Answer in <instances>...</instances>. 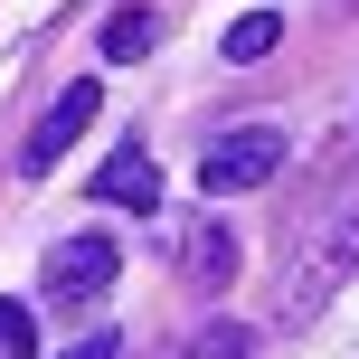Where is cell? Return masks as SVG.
Here are the masks:
<instances>
[{
  "label": "cell",
  "mask_w": 359,
  "mask_h": 359,
  "mask_svg": "<svg viewBox=\"0 0 359 359\" xmlns=\"http://www.w3.org/2000/svg\"><path fill=\"white\" fill-rule=\"evenodd\" d=\"M350 265H359V180H341V198L322 208V227L303 236V265L284 274V331H303V322H322L331 312V293L350 284Z\"/></svg>",
  "instance_id": "obj_1"
},
{
  "label": "cell",
  "mask_w": 359,
  "mask_h": 359,
  "mask_svg": "<svg viewBox=\"0 0 359 359\" xmlns=\"http://www.w3.org/2000/svg\"><path fill=\"white\" fill-rule=\"evenodd\" d=\"M142 48H151V10H114V19H104V57H114V67H133Z\"/></svg>",
  "instance_id": "obj_8"
},
{
  "label": "cell",
  "mask_w": 359,
  "mask_h": 359,
  "mask_svg": "<svg viewBox=\"0 0 359 359\" xmlns=\"http://www.w3.org/2000/svg\"><path fill=\"white\" fill-rule=\"evenodd\" d=\"M180 265H189V284H236V236L227 227H189V246H180Z\"/></svg>",
  "instance_id": "obj_6"
},
{
  "label": "cell",
  "mask_w": 359,
  "mask_h": 359,
  "mask_svg": "<svg viewBox=\"0 0 359 359\" xmlns=\"http://www.w3.org/2000/svg\"><path fill=\"white\" fill-rule=\"evenodd\" d=\"M198 359H255L246 322H208V331H198Z\"/></svg>",
  "instance_id": "obj_10"
},
{
  "label": "cell",
  "mask_w": 359,
  "mask_h": 359,
  "mask_svg": "<svg viewBox=\"0 0 359 359\" xmlns=\"http://www.w3.org/2000/svg\"><path fill=\"white\" fill-rule=\"evenodd\" d=\"M114 274H123V246L114 236H67L38 265V284H48V303H95V293H114Z\"/></svg>",
  "instance_id": "obj_3"
},
{
  "label": "cell",
  "mask_w": 359,
  "mask_h": 359,
  "mask_svg": "<svg viewBox=\"0 0 359 359\" xmlns=\"http://www.w3.org/2000/svg\"><path fill=\"white\" fill-rule=\"evenodd\" d=\"M274 170H284V133H274V123H246V133H217V142L198 151V189H208V198H236V189H265Z\"/></svg>",
  "instance_id": "obj_2"
},
{
  "label": "cell",
  "mask_w": 359,
  "mask_h": 359,
  "mask_svg": "<svg viewBox=\"0 0 359 359\" xmlns=\"http://www.w3.org/2000/svg\"><path fill=\"white\" fill-rule=\"evenodd\" d=\"M189 359H198V350H189Z\"/></svg>",
  "instance_id": "obj_12"
},
{
  "label": "cell",
  "mask_w": 359,
  "mask_h": 359,
  "mask_svg": "<svg viewBox=\"0 0 359 359\" xmlns=\"http://www.w3.org/2000/svg\"><path fill=\"white\" fill-rule=\"evenodd\" d=\"M95 104H104L95 86H67V95H57L48 114H38V133H29V151H19V170H29V180H48V170H57V161L76 151V133L95 123Z\"/></svg>",
  "instance_id": "obj_4"
},
{
  "label": "cell",
  "mask_w": 359,
  "mask_h": 359,
  "mask_svg": "<svg viewBox=\"0 0 359 359\" xmlns=\"http://www.w3.org/2000/svg\"><path fill=\"white\" fill-rule=\"evenodd\" d=\"M95 198H104V208L151 217V208H161V170H151V151H142V142H123V151L104 161V180H95Z\"/></svg>",
  "instance_id": "obj_5"
},
{
  "label": "cell",
  "mask_w": 359,
  "mask_h": 359,
  "mask_svg": "<svg viewBox=\"0 0 359 359\" xmlns=\"http://www.w3.org/2000/svg\"><path fill=\"white\" fill-rule=\"evenodd\" d=\"M0 359H38V322H29V303H10V293H0Z\"/></svg>",
  "instance_id": "obj_9"
},
{
  "label": "cell",
  "mask_w": 359,
  "mask_h": 359,
  "mask_svg": "<svg viewBox=\"0 0 359 359\" xmlns=\"http://www.w3.org/2000/svg\"><path fill=\"white\" fill-rule=\"evenodd\" d=\"M67 359H123V341H114V331H86V341H76Z\"/></svg>",
  "instance_id": "obj_11"
},
{
  "label": "cell",
  "mask_w": 359,
  "mask_h": 359,
  "mask_svg": "<svg viewBox=\"0 0 359 359\" xmlns=\"http://www.w3.org/2000/svg\"><path fill=\"white\" fill-rule=\"evenodd\" d=\"M274 48H284V19H274V10H246L227 29V67H255V57H274Z\"/></svg>",
  "instance_id": "obj_7"
}]
</instances>
